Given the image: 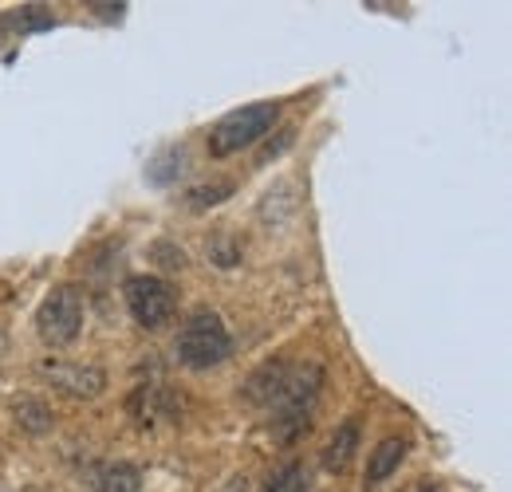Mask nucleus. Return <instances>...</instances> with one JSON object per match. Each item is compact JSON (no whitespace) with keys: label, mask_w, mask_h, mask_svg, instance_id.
Masks as SVG:
<instances>
[{"label":"nucleus","mask_w":512,"mask_h":492,"mask_svg":"<svg viewBox=\"0 0 512 492\" xmlns=\"http://www.w3.org/2000/svg\"><path fill=\"white\" fill-rule=\"evenodd\" d=\"M402 457H406V437H383V441H379V449L371 453L367 481H371V485L386 481V477H390V473L402 465Z\"/></svg>","instance_id":"9b49d317"},{"label":"nucleus","mask_w":512,"mask_h":492,"mask_svg":"<svg viewBox=\"0 0 512 492\" xmlns=\"http://www.w3.org/2000/svg\"><path fill=\"white\" fill-rule=\"evenodd\" d=\"M355 449H359V422L351 418V422H343V426L335 430V437L327 441V449H323V469H331V473H343V469L351 465Z\"/></svg>","instance_id":"9d476101"},{"label":"nucleus","mask_w":512,"mask_h":492,"mask_svg":"<svg viewBox=\"0 0 512 492\" xmlns=\"http://www.w3.org/2000/svg\"><path fill=\"white\" fill-rule=\"evenodd\" d=\"M225 197H233V185L229 182L193 185L190 193H186V205H190V209H209V205H221Z\"/></svg>","instance_id":"2eb2a0df"},{"label":"nucleus","mask_w":512,"mask_h":492,"mask_svg":"<svg viewBox=\"0 0 512 492\" xmlns=\"http://www.w3.org/2000/svg\"><path fill=\"white\" fill-rule=\"evenodd\" d=\"M260 492H308V469L300 461H288L284 469H276L268 477V485Z\"/></svg>","instance_id":"4468645a"},{"label":"nucleus","mask_w":512,"mask_h":492,"mask_svg":"<svg viewBox=\"0 0 512 492\" xmlns=\"http://www.w3.org/2000/svg\"><path fill=\"white\" fill-rule=\"evenodd\" d=\"M127 414L138 422V426H162V422H178V414H182V398H178L170 386L142 382V386H134V390H130Z\"/></svg>","instance_id":"423d86ee"},{"label":"nucleus","mask_w":512,"mask_h":492,"mask_svg":"<svg viewBox=\"0 0 512 492\" xmlns=\"http://www.w3.org/2000/svg\"><path fill=\"white\" fill-rule=\"evenodd\" d=\"M12 414H16V422H20V430L28 433H48L52 430V410L40 402V398H16L12 402Z\"/></svg>","instance_id":"f8f14e48"},{"label":"nucleus","mask_w":512,"mask_h":492,"mask_svg":"<svg viewBox=\"0 0 512 492\" xmlns=\"http://www.w3.org/2000/svg\"><path fill=\"white\" fill-rule=\"evenodd\" d=\"M142 473L130 461H103L87 473V492H138Z\"/></svg>","instance_id":"1a4fd4ad"},{"label":"nucleus","mask_w":512,"mask_h":492,"mask_svg":"<svg viewBox=\"0 0 512 492\" xmlns=\"http://www.w3.org/2000/svg\"><path fill=\"white\" fill-rule=\"evenodd\" d=\"M79 327H83V292L71 284L56 288L36 311V331L48 347H67L79 335Z\"/></svg>","instance_id":"20e7f679"},{"label":"nucleus","mask_w":512,"mask_h":492,"mask_svg":"<svg viewBox=\"0 0 512 492\" xmlns=\"http://www.w3.org/2000/svg\"><path fill=\"white\" fill-rule=\"evenodd\" d=\"M320 386H323V370L316 363H304V367L292 363L280 398L272 402V426H276L280 441H296L300 433L308 430V414H312V406L320 398Z\"/></svg>","instance_id":"f03ea898"},{"label":"nucleus","mask_w":512,"mask_h":492,"mask_svg":"<svg viewBox=\"0 0 512 492\" xmlns=\"http://www.w3.org/2000/svg\"><path fill=\"white\" fill-rule=\"evenodd\" d=\"M174 355L178 363L190 370H209L217 363H225L233 355V339H229V327L221 323L217 311H193L190 319L182 323L178 339H174Z\"/></svg>","instance_id":"f257e3e1"},{"label":"nucleus","mask_w":512,"mask_h":492,"mask_svg":"<svg viewBox=\"0 0 512 492\" xmlns=\"http://www.w3.org/2000/svg\"><path fill=\"white\" fill-rule=\"evenodd\" d=\"M0 347H4V331H0Z\"/></svg>","instance_id":"dca6fc26"},{"label":"nucleus","mask_w":512,"mask_h":492,"mask_svg":"<svg viewBox=\"0 0 512 492\" xmlns=\"http://www.w3.org/2000/svg\"><path fill=\"white\" fill-rule=\"evenodd\" d=\"M280 119V103H249L241 111H229L221 123L209 130V154L213 158H229L237 150L256 146Z\"/></svg>","instance_id":"7ed1b4c3"},{"label":"nucleus","mask_w":512,"mask_h":492,"mask_svg":"<svg viewBox=\"0 0 512 492\" xmlns=\"http://www.w3.org/2000/svg\"><path fill=\"white\" fill-rule=\"evenodd\" d=\"M123 300H127L130 319L138 327H146V331L166 327L170 315H174V304H178L174 288L166 280H158V276H130L127 284H123Z\"/></svg>","instance_id":"39448f33"},{"label":"nucleus","mask_w":512,"mask_h":492,"mask_svg":"<svg viewBox=\"0 0 512 492\" xmlns=\"http://www.w3.org/2000/svg\"><path fill=\"white\" fill-rule=\"evenodd\" d=\"M288 370H292V363H284V359H272V363L256 367L253 374H249V382H245V398H249L253 406H260V410H272V402H276L280 390H284Z\"/></svg>","instance_id":"6e6552de"},{"label":"nucleus","mask_w":512,"mask_h":492,"mask_svg":"<svg viewBox=\"0 0 512 492\" xmlns=\"http://www.w3.org/2000/svg\"><path fill=\"white\" fill-rule=\"evenodd\" d=\"M36 374L48 378L56 390H64L71 398H99L107 390V374L99 367H83V363H52V359H44L36 367Z\"/></svg>","instance_id":"0eeeda50"},{"label":"nucleus","mask_w":512,"mask_h":492,"mask_svg":"<svg viewBox=\"0 0 512 492\" xmlns=\"http://www.w3.org/2000/svg\"><path fill=\"white\" fill-rule=\"evenodd\" d=\"M8 24H12L16 32H44V28H56V16H52V8H44V4H20V8L8 16Z\"/></svg>","instance_id":"ddd939ff"}]
</instances>
